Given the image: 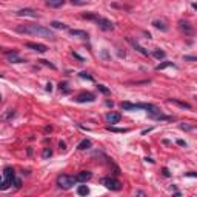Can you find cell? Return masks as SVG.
Segmentation results:
<instances>
[{"mask_svg":"<svg viewBox=\"0 0 197 197\" xmlns=\"http://www.w3.org/2000/svg\"><path fill=\"white\" fill-rule=\"evenodd\" d=\"M17 32L22 34H28V36H36V37H45V39H51L54 40L56 36L49 28H45L42 25H36V23H28V25H19L17 26Z\"/></svg>","mask_w":197,"mask_h":197,"instance_id":"cell-1","label":"cell"},{"mask_svg":"<svg viewBox=\"0 0 197 197\" xmlns=\"http://www.w3.org/2000/svg\"><path fill=\"white\" fill-rule=\"evenodd\" d=\"M122 110H125V111H135V110H145L148 111L151 115H155V114H159V108L157 106H154L151 103H130V102H123L122 103Z\"/></svg>","mask_w":197,"mask_h":197,"instance_id":"cell-2","label":"cell"},{"mask_svg":"<svg viewBox=\"0 0 197 197\" xmlns=\"http://www.w3.org/2000/svg\"><path fill=\"white\" fill-rule=\"evenodd\" d=\"M76 183V177L69 174H62L57 177V186L62 188V189H71Z\"/></svg>","mask_w":197,"mask_h":197,"instance_id":"cell-3","label":"cell"},{"mask_svg":"<svg viewBox=\"0 0 197 197\" xmlns=\"http://www.w3.org/2000/svg\"><path fill=\"white\" fill-rule=\"evenodd\" d=\"M102 183H103L108 189H111V191H120V189L123 188L122 182H119L117 179H114V177H105V179H102Z\"/></svg>","mask_w":197,"mask_h":197,"instance_id":"cell-4","label":"cell"},{"mask_svg":"<svg viewBox=\"0 0 197 197\" xmlns=\"http://www.w3.org/2000/svg\"><path fill=\"white\" fill-rule=\"evenodd\" d=\"M74 100L79 102V103H86V102L90 103V102H94V100H96V96H94L92 92H90V91H83V92L77 94Z\"/></svg>","mask_w":197,"mask_h":197,"instance_id":"cell-5","label":"cell"},{"mask_svg":"<svg viewBox=\"0 0 197 197\" xmlns=\"http://www.w3.org/2000/svg\"><path fill=\"white\" fill-rule=\"evenodd\" d=\"M96 23L99 25V28L102 29V31H112L114 29V25H112V22L111 20H108V19H105V17H97V20H96Z\"/></svg>","mask_w":197,"mask_h":197,"instance_id":"cell-6","label":"cell"},{"mask_svg":"<svg viewBox=\"0 0 197 197\" xmlns=\"http://www.w3.org/2000/svg\"><path fill=\"white\" fill-rule=\"evenodd\" d=\"M26 48H29L32 51H37V52H46L48 51V46L43 45V43H32V42H26L25 43Z\"/></svg>","mask_w":197,"mask_h":197,"instance_id":"cell-7","label":"cell"},{"mask_svg":"<svg viewBox=\"0 0 197 197\" xmlns=\"http://www.w3.org/2000/svg\"><path fill=\"white\" fill-rule=\"evenodd\" d=\"M179 26H180V29L186 34V36H193V32H194V29H193V25L188 22V20H180L179 22Z\"/></svg>","mask_w":197,"mask_h":197,"instance_id":"cell-8","label":"cell"},{"mask_svg":"<svg viewBox=\"0 0 197 197\" xmlns=\"http://www.w3.org/2000/svg\"><path fill=\"white\" fill-rule=\"evenodd\" d=\"M17 16H20V17H32V19L39 17L37 11H34V9H31V8H23V9H20V11L17 12Z\"/></svg>","mask_w":197,"mask_h":197,"instance_id":"cell-9","label":"cell"},{"mask_svg":"<svg viewBox=\"0 0 197 197\" xmlns=\"http://www.w3.org/2000/svg\"><path fill=\"white\" fill-rule=\"evenodd\" d=\"M92 177V173L91 171H80L77 176H76V182H80V183H85Z\"/></svg>","mask_w":197,"mask_h":197,"instance_id":"cell-10","label":"cell"},{"mask_svg":"<svg viewBox=\"0 0 197 197\" xmlns=\"http://www.w3.org/2000/svg\"><path fill=\"white\" fill-rule=\"evenodd\" d=\"M3 177H5V180L11 182V185H12V182H14V179H16V173H14V169H12L11 166H6V168L3 169Z\"/></svg>","mask_w":197,"mask_h":197,"instance_id":"cell-11","label":"cell"},{"mask_svg":"<svg viewBox=\"0 0 197 197\" xmlns=\"http://www.w3.org/2000/svg\"><path fill=\"white\" fill-rule=\"evenodd\" d=\"M105 119H106L108 123H119L120 119H122V115H120L119 112H108V114L105 115Z\"/></svg>","mask_w":197,"mask_h":197,"instance_id":"cell-12","label":"cell"},{"mask_svg":"<svg viewBox=\"0 0 197 197\" xmlns=\"http://www.w3.org/2000/svg\"><path fill=\"white\" fill-rule=\"evenodd\" d=\"M126 40H128V42H130V43H131L133 46H134V49H135V51H139L140 54H143V56H148V51H146V49L143 48V46H140V45H139L137 42H135V40H133V39H130V37H128Z\"/></svg>","mask_w":197,"mask_h":197,"instance_id":"cell-13","label":"cell"},{"mask_svg":"<svg viewBox=\"0 0 197 197\" xmlns=\"http://www.w3.org/2000/svg\"><path fill=\"white\" fill-rule=\"evenodd\" d=\"M8 60H9V63H22V62H25L22 57H19L17 51H14L12 54H8Z\"/></svg>","mask_w":197,"mask_h":197,"instance_id":"cell-14","label":"cell"},{"mask_svg":"<svg viewBox=\"0 0 197 197\" xmlns=\"http://www.w3.org/2000/svg\"><path fill=\"white\" fill-rule=\"evenodd\" d=\"M168 102H169V103L177 105V106H180V108H183V110H191V105L186 103V102H182V100H177V99H169Z\"/></svg>","mask_w":197,"mask_h":197,"instance_id":"cell-15","label":"cell"},{"mask_svg":"<svg viewBox=\"0 0 197 197\" xmlns=\"http://www.w3.org/2000/svg\"><path fill=\"white\" fill-rule=\"evenodd\" d=\"M65 5V0H46V6L49 8H60Z\"/></svg>","mask_w":197,"mask_h":197,"instance_id":"cell-16","label":"cell"},{"mask_svg":"<svg viewBox=\"0 0 197 197\" xmlns=\"http://www.w3.org/2000/svg\"><path fill=\"white\" fill-rule=\"evenodd\" d=\"M153 26H154V28H157V29H160V31H168V26H166V23L163 22V20H154Z\"/></svg>","mask_w":197,"mask_h":197,"instance_id":"cell-17","label":"cell"},{"mask_svg":"<svg viewBox=\"0 0 197 197\" xmlns=\"http://www.w3.org/2000/svg\"><path fill=\"white\" fill-rule=\"evenodd\" d=\"M91 140H88V139H85V140H82L80 143L77 145V149H80V151H85V149H90L91 148Z\"/></svg>","mask_w":197,"mask_h":197,"instance_id":"cell-18","label":"cell"},{"mask_svg":"<svg viewBox=\"0 0 197 197\" xmlns=\"http://www.w3.org/2000/svg\"><path fill=\"white\" fill-rule=\"evenodd\" d=\"M69 34H71V36H76V37L88 39V32H86V31H82V29H71Z\"/></svg>","mask_w":197,"mask_h":197,"instance_id":"cell-19","label":"cell"},{"mask_svg":"<svg viewBox=\"0 0 197 197\" xmlns=\"http://www.w3.org/2000/svg\"><path fill=\"white\" fill-rule=\"evenodd\" d=\"M77 194L79 196H88V194H90V188H88L86 185H80L77 188Z\"/></svg>","mask_w":197,"mask_h":197,"instance_id":"cell-20","label":"cell"},{"mask_svg":"<svg viewBox=\"0 0 197 197\" xmlns=\"http://www.w3.org/2000/svg\"><path fill=\"white\" fill-rule=\"evenodd\" d=\"M82 17L86 19V20H94V22H96L99 14H96V12H85V14H82Z\"/></svg>","mask_w":197,"mask_h":197,"instance_id":"cell-21","label":"cell"},{"mask_svg":"<svg viewBox=\"0 0 197 197\" xmlns=\"http://www.w3.org/2000/svg\"><path fill=\"white\" fill-rule=\"evenodd\" d=\"M168 66H173V68H176V65H174L173 62H163V63H159L157 66H155V69H157V71H160V69H165V68H168Z\"/></svg>","mask_w":197,"mask_h":197,"instance_id":"cell-22","label":"cell"},{"mask_svg":"<svg viewBox=\"0 0 197 197\" xmlns=\"http://www.w3.org/2000/svg\"><path fill=\"white\" fill-rule=\"evenodd\" d=\"M51 26H52V28H56V29H66V28H68L65 23H62V22H56V20H54V22H51Z\"/></svg>","mask_w":197,"mask_h":197,"instance_id":"cell-23","label":"cell"},{"mask_svg":"<svg viewBox=\"0 0 197 197\" xmlns=\"http://www.w3.org/2000/svg\"><path fill=\"white\" fill-rule=\"evenodd\" d=\"M153 56L155 57V59H165V56H166V52L165 51H162V49H154V52H153Z\"/></svg>","mask_w":197,"mask_h":197,"instance_id":"cell-24","label":"cell"},{"mask_svg":"<svg viewBox=\"0 0 197 197\" xmlns=\"http://www.w3.org/2000/svg\"><path fill=\"white\" fill-rule=\"evenodd\" d=\"M106 130L108 131H114V133H128L130 131L128 128H115V126H108Z\"/></svg>","mask_w":197,"mask_h":197,"instance_id":"cell-25","label":"cell"},{"mask_svg":"<svg viewBox=\"0 0 197 197\" xmlns=\"http://www.w3.org/2000/svg\"><path fill=\"white\" fill-rule=\"evenodd\" d=\"M51 155H52V149H51V148H43L42 157H43V159H49Z\"/></svg>","mask_w":197,"mask_h":197,"instance_id":"cell-26","label":"cell"},{"mask_svg":"<svg viewBox=\"0 0 197 197\" xmlns=\"http://www.w3.org/2000/svg\"><path fill=\"white\" fill-rule=\"evenodd\" d=\"M68 83L66 82H60V85H59V90L60 91H62V92H65V94H68V92H69V90H68Z\"/></svg>","mask_w":197,"mask_h":197,"instance_id":"cell-27","label":"cell"},{"mask_svg":"<svg viewBox=\"0 0 197 197\" xmlns=\"http://www.w3.org/2000/svg\"><path fill=\"white\" fill-rule=\"evenodd\" d=\"M14 110H8V112H6V114H3L2 115V120H8L9 117H14Z\"/></svg>","mask_w":197,"mask_h":197,"instance_id":"cell-28","label":"cell"},{"mask_svg":"<svg viewBox=\"0 0 197 197\" xmlns=\"http://www.w3.org/2000/svg\"><path fill=\"white\" fill-rule=\"evenodd\" d=\"M11 186V182H8V180H2L0 182V189H8Z\"/></svg>","mask_w":197,"mask_h":197,"instance_id":"cell-29","label":"cell"},{"mask_svg":"<svg viewBox=\"0 0 197 197\" xmlns=\"http://www.w3.org/2000/svg\"><path fill=\"white\" fill-rule=\"evenodd\" d=\"M97 90H99L102 94H110V90H108L105 85H97Z\"/></svg>","mask_w":197,"mask_h":197,"instance_id":"cell-30","label":"cell"},{"mask_svg":"<svg viewBox=\"0 0 197 197\" xmlns=\"http://www.w3.org/2000/svg\"><path fill=\"white\" fill-rule=\"evenodd\" d=\"M79 77H82V79H86V80H92V76H91V74H88V72H80L79 74Z\"/></svg>","mask_w":197,"mask_h":197,"instance_id":"cell-31","label":"cell"},{"mask_svg":"<svg viewBox=\"0 0 197 197\" xmlns=\"http://www.w3.org/2000/svg\"><path fill=\"white\" fill-rule=\"evenodd\" d=\"M71 3L72 5H86L88 2L86 0H71Z\"/></svg>","mask_w":197,"mask_h":197,"instance_id":"cell-32","label":"cell"},{"mask_svg":"<svg viewBox=\"0 0 197 197\" xmlns=\"http://www.w3.org/2000/svg\"><path fill=\"white\" fill-rule=\"evenodd\" d=\"M12 183H14L16 188H20V186H22V180H20V179H14V182H12Z\"/></svg>","mask_w":197,"mask_h":197,"instance_id":"cell-33","label":"cell"},{"mask_svg":"<svg viewBox=\"0 0 197 197\" xmlns=\"http://www.w3.org/2000/svg\"><path fill=\"white\" fill-rule=\"evenodd\" d=\"M40 62H42L43 65H46V66H49V68H52V69H56V66H54L52 63H49L48 60H40Z\"/></svg>","mask_w":197,"mask_h":197,"instance_id":"cell-34","label":"cell"},{"mask_svg":"<svg viewBox=\"0 0 197 197\" xmlns=\"http://www.w3.org/2000/svg\"><path fill=\"white\" fill-rule=\"evenodd\" d=\"M162 174H163L165 177H169V171H168V168H163V169H162Z\"/></svg>","mask_w":197,"mask_h":197,"instance_id":"cell-35","label":"cell"},{"mask_svg":"<svg viewBox=\"0 0 197 197\" xmlns=\"http://www.w3.org/2000/svg\"><path fill=\"white\" fill-rule=\"evenodd\" d=\"M185 60H188V62H196V57H193V56H185Z\"/></svg>","mask_w":197,"mask_h":197,"instance_id":"cell-36","label":"cell"},{"mask_svg":"<svg viewBox=\"0 0 197 197\" xmlns=\"http://www.w3.org/2000/svg\"><path fill=\"white\" fill-rule=\"evenodd\" d=\"M177 145H180V146H186V142H185V140H182V139H179V140H177Z\"/></svg>","mask_w":197,"mask_h":197,"instance_id":"cell-37","label":"cell"},{"mask_svg":"<svg viewBox=\"0 0 197 197\" xmlns=\"http://www.w3.org/2000/svg\"><path fill=\"white\" fill-rule=\"evenodd\" d=\"M59 146H60V149H62V151H65V149H66V143H65V142H60Z\"/></svg>","mask_w":197,"mask_h":197,"instance_id":"cell-38","label":"cell"},{"mask_svg":"<svg viewBox=\"0 0 197 197\" xmlns=\"http://www.w3.org/2000/svg\"><path fill=\"white\" fill-rule=\"evenodd\" d=\"M72 56H74V57H77V59L80 60V62H83V60H85L83 57H80V56H79V54H77V52H72Z\"/></svg>","mask_w":197,"mask_h":197,"instance_id":"cell-39","label":"cell"},{"mask_svg":"<svg viewBox=\"0 0 197 197\" xmlns=\"http://www.w3.org/2000/svg\"><path fill=\"white\" fill-rule=\"evenodd\" d=\"M46 91H49V92L52 91V85H51V82H49V83H46Z\"/></svg>","mask_w":197,"mask_h":197,"instance_id":"cell-40","label":"cell"},{"mask_svg":"<svg viewBox=\"0 0 197 197\" xmlns=\"http://www.w3.org/2000/svg\"><path fill=\"white\" fill-rule=\"evenodd\" d=\"M182 130H191V126H188V125H180Z\"/></svg>","mask_w":197,"mask_h":197,"instance_id":"cell-41","label":"cell"},{"mask_svg":"<svg viewBox=\"0 0 197 197\" xmlns=\"http://www.w3.org/2000/svg\"><path fill=\"white\" fill-rule=\"evenodd\" d=\"M145 160H146V162H149V163H154V160H153V159H151V157H146V159H145Z\"/></svg>","mask_w":197,"mask_h":197,"instance_id":"cell-42","label":"cell"},{"mask_svg":"<svg viewBox=\"0 0 197 197\" xmlns=\"http://www.w3.org/2000/svg\"><path fill=\"white\" fill-rule=\"evenodd\" d=\"M0 102H2V96H0Z\"/></svg>","mask_w":197,"mask_h":197,"instance_id":"cell-43","label":"cell"},{"mask_svg":"<svg viewBox=\"0 0 197 197\" xmlns=\"http://www.w3.org/2000/svg\"><path fill=\"white\" fill-rule=\"evenodd\" d=\"M0 77H3V76H2V74H0Z\"/></svg>","mask_w":197,"mask_h":197,"instance_id":"cell-44","label":"cell"}]
</instances>
